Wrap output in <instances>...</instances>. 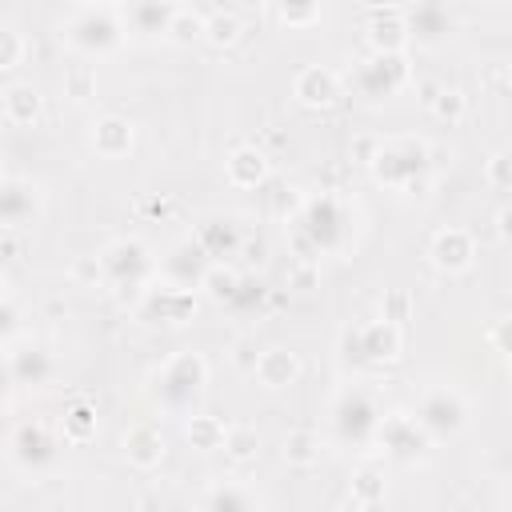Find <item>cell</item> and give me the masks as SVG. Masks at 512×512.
Instances as JSON below:
<instances>
[{
  "mask_svg": "<svg viewBox=\"0 0 512 512\" xmlns=\"http://www.w3.org/2000/svg\"><path fill=\"white\" fill-rule=\"evenodd\" d=\"M132 140H136L132 124H128L124 116H116V112H108V116H100V120L92 124V148H96V156H104V160L128 156V152H132Z\"/></svg>",
  "mask_w": 512,
  "mask_h": 512,
  "instance_id": "cell-21",
  "label": "cell"
},
{
  "mask_svg": "<svg viewBox=\"0 0 512 512\" xmlns=\"http://www.w3.org/2000/svg\"><path fill=\"white\" fill-rule=\"evenodd\" d=\"M284 460H288L292 468H312V464L320 460V440H316V432H308V428L288 432V440H284Z\"/></svg>",
  "mask_w": 512,
  "mask_h": 512,
  "instance_id": "cell-33",
  "label": "cell"
},
{
  "mask_svg": "<svg viewBox=\"0 0 512 512\" xmlns=\"http://www.w3.org/2000/svg\"><path fill=\"white\" fill-rule=\"evenodd\" d=\"M12 332H16V308L4 300V304H0V340H8Z\"/></svg>",
  "mask_w": 512,
  "mask_h": 512,
  "instance_id": "cell-42",
  "label": "cell"
},
{
  "mask_svg": "<svg viewBox=\"0 0 512 512\" xmlns=\"http://www.w3.org/2000/svg\"><path fill=\"white\" fill-rule=\"evenodd\" d=\"M372 444H376L384 456L408 464V460L424 456V448H428L432 440L420 432V424L412 420V412H388V416H380V424H376V432H372Z\"/></svg>",
  "mask_w": 512,
  "mask_h": 512,
  "instance_id": "cell-9",
  "label": "cell"
},
{
  "mask_svg": "<svg viewBox=\"0 0 512 512\" xmlns=\"http://www.w3.org/2000/svg\"><path fill=\"white\" fill-rule=\"evenodd\" d=\"M96 264H100V276H108L116 288H140V284H148V280L156 276L152 252H148L140 240H132V236L112 240V244L100 252Z\"/></svg>",
  "mask_w": 512,
  "mask_h": 512,
  "instance_id": "cell-6",
  "label": "cell"
},
{
  "mask_svg": "<svg viewBox=\"0 0 512 512\" xmlns=\"http://www.w3.org/2000/svg\"><path fill=\"white\" fill-rule=\"evenodd\" d=\"M428 160H432V148L424 140L400 136V140H380L368 168L388 188H416V180L428 172Z\"/></svg>",
  "mask_w": 512,
  "mask_h": 512,
  "instance_id": "cell-3",
  "label": "cell"
},
{
  "mask_svg": "<svg viewBox=\"0 0 512 512\" xmlns=\"http://www.w3.org/2000/svg\"><path fill=\"white\" fill-rule=\"evenodd\" d=\"M60 432L68 444H84L96 436V404L88 396H76L68 408H64V420H60Z\"/></svg>",
  "mask_w": 512,
  "mask_h": 512,
  "instance_id": "cell-28",
  "label": "cell"
},
{
  "mask_svg": "<svg viewBox=\"0 0 512 512\" xmlns=\"http://www.w3.org/2000/svg\"><path fill=\"white\" fill-rule=\"evenodd\" d=\"M332 512H368V508H364V504H356V500H344V504H336Z\"/></svg>",
  "mask_w": 512,
  "mask_h": 512,
  "instance_id": "cell-45",
  "label": "cell"
},
{
  "mask_svg": "<svg viewBox=\"0 0 512 512\" xmlns=\"http://www.w3.org/2000/svg\"><path fill=\"white\" fill-rule=\"evenodd\" d=\"M240 32H244V24H240V16H236L232 8H212V12L204 16V40H212L216 48L236 44Z\"/></svg>",
  "mask_w": 512,
  "mask_h": 512,
  "instance_id": "cell-30",
  "label": "cell"
},
{
  "mask_svg": "<svg viewBox=\"0 0 512 512\" xmlns=\"http://www.w3.org/2000/svg\"><path fill=\"white\" fill-rule=\"evenodd\" d=\"M204 8H192V4H176L172 8V20H168V40L172 44H192V40H204Z\"/></svg>",
  "mask_w": 512,
  "mask_h": 512,
  "instance_id": "cell-29",
  "label": "cell"
},
{
  "mask_svg": "<svg viewBox=\"0 0 512 512\" xmlns=\"http://www.w3.org/2000/svg\"><path fill=\"white\" fill-rule=\"evenodd\" d=\"M348 500H356V504H364V508H376L380 500H384V476L376 472V468H360L356 476H352V496Z\"/></svg>",
  "mask_w": 512,
  "mask_h": 512,
  "instance_id": "cell-34",
  "label": "cell"
},
{
  "mask_svg": "<svg viewBox=\"0 0 512 512\" xmlns=\"http://www.w3.org/2000/svg\"><path fill=\"white\" fill-rule=\"evenodd\" d=\"M252 372H256V380H260L264 388H288V384H296V376H300V360H296V352H288V348H268V352L256 356Z\"/></svg>",
  "mask_w": 512,
  "mask_h": 512,
  "instance_id": "cell-26",
  "label": "cell"
},
{
  "mask_svg": "<svg viewBox=\"0 0 512 512\" xmlns=\"http://www.w3.org/2000/svg\"><path fill=\"white\" fill-rule=\"evenodd\" d=\"M376 424H380V408H376V400L368 392L348 388V392L336 396V404H332V428H336V440L340 444H352V448L372 444Z\"/></svg>",
  "mask_w": 512,
  "mask_h": 512,
  "instance_id": "cell-7",
  "label": "cell"
},
{
  "mask_svg": "<svg viewBox=\"0 0 512 512\" xmlns=\"http://www.w3.org/2000/svg\"><path fill=\"white\" fill-rule=\"evenodd\" d=\"M4 300H8V276L0 272V304H4Z\"/></svg>",
  "mask_w": 512,
  "mask_h": 512,
  "instance_id": "cell-46",
  "label": "cell"
},
{
  "mask_svg": "<svg viewBox=\"0 0 512 512\" xmlns=\"http://www.w3.org/2000/svg\"><path fill=\"white\" fill-rule=\"evenodd\" d=\"M368 48L372 52H404L408 48L404 4H376V8H368Z\"/></svg>",
  "mask_w": 512,
  "mask_h": 512,
  "instance_id": "cell-13",
  "label": "cell"
},
{
  "mask_svg": "<svg viewBox=\"0 0 512 512\" xmlns=\"http://www.w3.org/2000/svg\"><path fill=\"white\" fill-rule=\"evenodd\" d=\"M204 384H208V360H204L200 352L184 348V352L168 356V360L152 372L148 396H152V404H160L164 412H188L192 400L204 392Z\"/></svg>",
  "mask_w": 512,
  "mask_h": 512,
  "instance_id": "cell-1",
  "label": "cell"
},
{
  "mask_svg": "<svg viewBox=\"0 0 512 512\" xmlns=\"http://www.w3.org/2000/svg\"><path fill=\"white\" fill-rule=\"evenodd\" d=\"M184 436H188V444H192V448L212 452V448H220V440H224V420L204 416V412H200V416H188Z\"/></svg>",
  "mask_w": 512,
  "mask_h": 512,
  "instance_id": "cell-31",
  "label": "cell"
},
{
  "mask_svg": "<svg viewBox=\"0 0 512 512\" xmlns=\"http://www.w3.org/2000/svg\"><path fill=\"white\" fill-rule=\"evenodd\" d=\"M412 420L420 424V432H424L428 440H448V436L464 432V424H468V400H464L456 388L436 384V388H428V392L416 400Z\"/></svg>",
  "mask_w": 512,
  "mask_h": 512,
  "instance_id": "cell-4",
  "label": "cell"
},
{
  "mask_svg": "<svg viewBox=\"0 0 512 512\" xmlns=\"http://www.w3.org/2000/svg\"><path fill=\"white\" fill-rule=\"evenodd\" d=\"M192 244H196L208 260H224V256L236 252V244H240V228H236V220H228V216H208V220L196 228Z\"/></svg>",
  "mask_w": 512,
  "mask_h": 512,
  "instance_id": "cell-23",
  "label": "cell"
},
{
  "mask_svg": "<svg viewBox=\"0 0 512 512\" xmlns=\"http://www.w3.org/2000/svg\"><path fill=\"white\" fill-rule=\"evenodd\" d=\"M404 28L416 44H440L452 36L456 16L448 12V4H404Z\"/></svg>",
  "mask_w": 512,
  "mask_h": 512,
  "instance_id": "cell-12",
  "label": "cell"
},
{
  "mask_svg": "<svg viewBox=\"0 0 512 512\" xmlns=\"http://www.w3.org/2000/svg\"><path fill=\"white\" fill-rule=\"evenodd\" d=\"M292 96L304 108H328L340 96V76L332 68H324V64H304L292 76Z\"/></svg>",
  "mask_w": 512,
  "mask_h": 512,
  "instance_id": "cell-14",
  "label": "cell"
},
{
  "mask_svg": "<svg viewBox=\"0 0 512 512\" xmlns=\"http://www.w3.org/2000/svg\"><path fill=\"white\" fill-rule=\"evenodd\" d=\"M220 448L232 456V460H252L256 456V448H260V432L252 428V424H224V440H220Z\"/></svg>",
  "mask_w": 512,
  "mask_h": 512,
  "instance_id": "cell-32",
  "label": "cell"
},
{
  "mask_svg": "<svg viewBox=\"0 0 512 512\" xmlns=\"http://www.w3.org/2000/svg\"><path fill=\"white\" fill-rule=\"evenodd\" d=\"M484 180L496 188V192H508V152H492V160L484 164Z\"/></svg>",
  "mask_w": 512,
  "mask_h": 512,
  "instance_id": "cell-39",
  "label": "cell"
},
{
  "mask_svg": "<svg viewBox=\"0 0 512 512\" xmlns=\"http://www.w3.org/2000/svg\"><path fill=\"white\" fill-rule=\"evenodd\" d=\"M60 36L68 48L84 52V56H104L124 40V20H120V4H76L64 20H60Z\"/></svg>",
  "mask_w": 512,
  "mask_h": 512,
  "instance_id": "cell-2",
  "label": "cell"
},
{
  "mask_svg": "<svg viewBox=\"0 0 512 512\" xmlns=\"http://www.w3.org/2000/svg\"><path fill=\"white\" fill-rule=\"evenodd\" d=\"M148 312L160 316L164 324H184L196 312V292L192 288H168V284H152L148 288Z\"/></svg>",
  "mask_w": 512,
  "mask_h": 512,
  "instance_id": "cell-24",
  "label": "cell"
},
{
  "mask_svg": "<svg viewBox=\"0 0 512 512\" xmlns=\"http://www.w3.org/2000/svg\"><path fill=\"white\" fill-rule=\"evenodd\" d=\"M0 108H4V120H8V124L28 128V124H36V120H40L44 96H40V88H36L32 80H16V84H8V88H4Z\"/></svg>",
  "mask_w": 512,
  "mask_h": 512,
  "instance_id": "cell-20",
  "label": "cell"
},
{
  "mask_svg": "<svg viewBox=\"0 0 512 512\" xmlns=\"http://www.w3.org/2000/svg\"><path fill=\"white\" fill-rule=\"evenodd\" d=\"M380 320L404 324V320H408V292H388V296L380 300Z\"/></svg>",
  "mask_w": 512,
  "mask_h": 512,
  "instance_id": "cell-40",
  "label": "cell"
},
{
  "mask_svg": "<svg viewBox=\"0 0 512 512\" xmlns=\"http://www.w3.org/2000/svg\"><path fill=\"white\" fill-rule=\"evenodd\" d=\"M208 264H212V260H208L192 240H184V244H176V248L156 264V276H164L168 288H192Z\"/></svg>",
  "mask_w": 512,
  "mask_h": 512,
  "instance_id": "cell-16",
  "label": "cell"
},
{
  "mask_svg": "<svg viewBox=\"0 0 512 512\" xmlns=\"http://www.w3.org/2000/svg\"><path fill=\"white\" fill-rule=\"evenodd\" d=\"M316 272H320L316 260H300V264L292 268V284H296V288H308V284L316 280Z\"/></svg>",
  "mask_w": 512,
  "mask_h": 512,
  "instance_id": "cell-41",
  "label": "cell"
},
{
  "mask_svg": "<svg viewBox=\"0 0 512 512\" xmlns=\"http://www.w3.org/2000/svg\"><path fill=\"white\" fill-rule=\"evenodd\" d=\"M496 232H500V240H508V208L496 212Z\"/></svg>",
  "mask_w": 512,
  "mask_h": 512,
  "instance_id": "cell-44",
  "label": "cell"
},
{
  "mask_svg": "<svg viewBox=\"0 0 512 512\" xmlns=\"http://www.w3.org/2000/svg\"><path fill=\"white\" fill-rule=\"evenodd\" d=\"M272 16L284 28H312V24H320V4H276Z\"/></svg>",
  "mask_w": 512,
  "mask_h": 512,
  "instance_id": "cell-37",
  "label": "cell"
},
{
  "mask_svg": "<svg viewBox=\"0 0 512 512\" xmlns=\"http://www.w3.org/2000/svg\"><path fill=\"white\" fill-rule=\"evenodd\" d=\"M24 60V36L12 24H0V72L16 68Z\"/></svg>",
  "mask_w": 512,
  "mask_h": 512,
  "instance_id": "cell-38",
  "label": "cell"
},
{
  "mask_svg": "<svg viewBox=\"0 0 512 512\" xmlns=\"http://www.w3.org/2000/svg\"><path fill=\"white\" fill-rule=\"evenodd\" d=\"M428 256L440 272H464L476 260V240L464 228H440L428 244Z\"/></svg>",
  "mask_w": 512,
  "mask_h": 512,
  "instance_id": "cell-15",
  "label": "cell"
},
{
  "mask_svg": "<svg viewBox=\"0 0 512 512\" xmlns=\"http://www.w3.org/2000/svg\"><path fill=\"white\" fill-rule=\"evenodd\" d=\"M408 80H412V68H408V56L404 52H372V56H364L352 68V84L368 100H388Z\"/></svg>",
  "mask_w": 512,
  "mask_h": 512,
  "instance_id": "cell-5",
  "label": "cell"
},
{
  "mask_svg": "<svg viewBox=\"0 0 512 512\" xmlns=\"http://www.w3.org/2000/svg\"><path fill=\"white\" fill-rule=\"evenodd\" d=\"M12 384H16V380H12V372H8V360H0V400L12 392Z\"/></svg>",
  "mask_w": 512,
  "mask_h": 512,
  "instance_id": "cell-43",
  "label": "cell"
},
{
  "mask_svg": "<svg viewBox=\"0 0 512 512\" xmlns=\"http://www.w3.org/2000/svg\"><path fill=\"white\" fill-rule=\"evenodd\" d=\"M240 284H244V276H240L232 264H224V260H212V264L200 272V280H196V288H204V296L216 300V304H236Z\"/></svg>",
  "mask_w": 512,
  "mask_h": 512,
  "instance_id": "cell-27",
  "label": "cell"
},
{
  "mask_svg": "<svg viewBox=\"0 0 512 512\" xmlns=\"http://www.w3.org/2000/svg\"><path fill=\"white\" fill-rule=\"evenodd\" d=\"M172 8H176V4H168V0H136V4H120L124 32L164 36V32H168V20H172Z\"/></svg>",
  "mask_w": 512,
  "mask_h": 512,
  "instance_id": "cell-22",
  "label": "cell"
},
{
  "mask_svg": "<svg viewBox=\"0 0 512 512\" xmlns=\"http://www.w3.org/2000/svg\"><path fill=\"white\" fill-rule=\"evenodd\" d=\"M200 512H260V496L240 480H216L204 488Z\"/></svg>",
  "mask_w": 512,
  "mask_h": 512,
  "instance_id": "cell-19",
  "label": "cell"
},
{
  "mask_svg": "<svg viewBox=\"0 0 512 512\" xmlns=\"http://www.w3.org/2000/svg\"><path fill=\"white\" fill-rule=\"evenodd\" d=\"M64 96H72V100L96 96V68H92V64H72V68H64Z\"/></svg>",
  "mask_w": 512,
  "mask_h": 512,
  "instance_id": "cell-35",
  "label": "cell"
},
{
  "mask_svg": "<svg viewBox=\"0 0 512 512\" xmlns=\"http://www.w3.org/2000/svg\"><path fill=\"white\" fill-rule=\"evenodd\" d=\"M224 176H228V184H236V188H256V184L268 180V156H264L256 144H240V148H232V156L224 160Z\"/></svg>",
  "mask_w": 512,
  "mask_h": 512,
  "instance_id": "cell-25",
  "label": "cell"
},
{
  "mask_svg": "<svg viewBox=\"0 0 512 512\" xmlns=\"http://www.w3.org/2000/svg\"><path fill=\"white\" fill-rule=\"evenodd\" d=\"M8 448H12L16 468L28 472V476H44V472L56 468V460H60V436H56L48 424H40V420L20 424V428L12 432V440H8Z\"/></svg>",
  "mask_w": 512,
  "mask_h": 512,
  "instance_id": "cell-8",
  "label": "cell"
},
{
  "mask_svg": "<svg viewBox=\"0 0 512 512\" xmlns=\"http://www.w3.org/2000/svg\"><path fill=\"white\" fill-rule=\"evenodd\" d=\"M4 360H8L12 380L24 384V388H40V384H48L52 372H56V360H52L40 344H20V348H12Z\"/></svg>",
  "mask_w": 512,
  "mask_h": 512,
  "instance_id": "cell-17",
  "label": "cell"
},
{
  "mask_svg": "<svg viewBox=\"0 0 512 512\" xmlns=\"http://www.w3.org/2000/svg\"><path fill=\"white\" fill-rule=\"evenodd\" d=\"M44 212V192L28 176H0V228H32Z\"/></svg>",
  "mask_w": 512,
  "mask_h": 512,
  "instance_id": "cell-10",
  "label": "cell"
},
{
  "mask_svg": "<svg viewBox=\"0 0 512 512\" xmlns=\"http://www.w3.org/2000/svg\"><path fill=\"white\" fill-rule=\"evenodd\" d=\"M120 456L132 464V468H156L164 460V436L156 424H132L124 436H120Z\"/></svg>",
  "mask_w": 512,
  "mask_h": 512,
  "instance_id": "cell-18",
  "label": "cell"
},
{
  "mask_svg": "<svg viewBox=\"0 0 512 512\" xmlns=\"http://www.w3.org/2000/svg\"><path fill=\"white\" fill-rule=\"evenodd\" d=\"M428 108H432L440 120L456 124V120H464V112H468V96H464L460 88H440V92L428 100Z\"/></svg>",
  "mask_w": 512,
  "mask_h": 512,
  "instance_id": "cell-36",
  "label": "cell"
},
{
  "mask_svg": "<svg viewBox=\"0 0 512 512\" xmlns=\"http://www.w3.org/2000/svg\"><path fill=\"white\" fill-rule=\"evenodd\" d=\"M352 348H356V360H368V364H388L400 356L404 348V336H400V324H388V320H368V324H356L348 332Z\"/></svg>",
  "mask_w": 512,
  "mask_h": 512,
  "instance_id": "cell-11",
  "label": "cell"
}]
</instances>
